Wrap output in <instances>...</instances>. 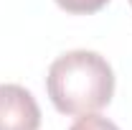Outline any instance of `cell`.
<instances>
[{
	"mask_svg": "<svg viewBox=\"0 0 132 130\" xmlns=\"http://www.w3.org/2000/svg\"><path fill=\"white\" fill-rule=\"evenodd\" d=\"M69 130H119V128H117L112 120L89 112V115H79V120H76Z\"/></svg>",
	"mask_w": 132,
	"mask_h": 130,
	"instance_id": "cell-4",
	"label": "cell"
},
{
	"mask_svg": "<svg viewBox=\"0 0 132 130\" xmlns=\"http://www.w3.org/2000/svg\"><path fill=\"white\" fill-rule=\"evenodd\" d=\"M130 3H132V0H130Z\"/></svg>",
	"mask_w": 132,
	"mask_h": 130,
	"instance_id": "cell-5",
	"label": "cell"
},
{
	"mask_svg": "<svg viewBox=\"0 0 132 130\" xmlns=\"http://www.w3.org/2000/svg\"><path fill=\"white\" fill-rule=\"evenodd\" d=\"M109 0H56V5L66 10V13H74V16H89V13H97L107 5Z\"/></svg>",
	"mask_w": 132,
	"mask_h": 130,
	"instance_id": "cell-3",
	"label": "cell"
},
{
	"mask_svg": "<svg viewBox=\"0 0 132 130\" xmlns=\"http://www.w3.org/2000/svg\"><path fill=\"white\" fill-rule=\"evenodd\" d=\"M41 107L20 84H0V130H38Z\"/></svg>",
	"mask_w": 132,
	"mask_h": 130,
	"instance_id": "cell-2",
	"label": "cell"
},
{
	"mask_svg": "<svg viewBox=\"0 0 132 130\" xmlns=\"http://www.w3.org/2000/svg\"><path fill=\"white\" fill-rule=\"evenodd\" d=\"M46 92L61 115H89L112 102L114 71L102 54L76 49L48 66Z\"/></svg>",
	"mask_w": 132,
	"mask_h": 130,
	"instance_id": "cell-1",
	"label": "cell"
}]
</instances>
